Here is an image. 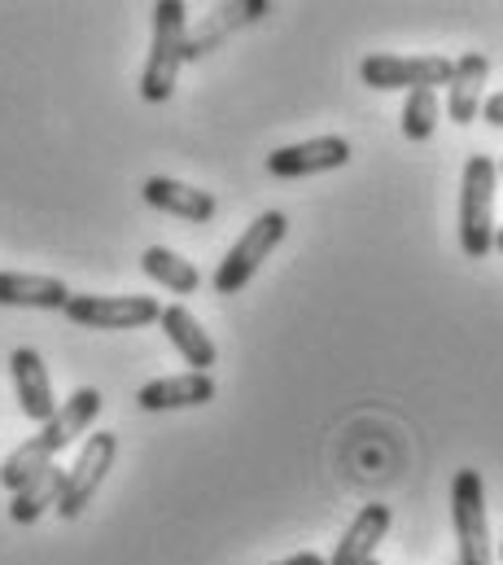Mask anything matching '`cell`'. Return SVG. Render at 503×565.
I'll return each mask as SVG.
<instances>
[{
	"label": "cell",
	"mask_w": 503,
	"mask_h": 565,
	"mask_svg": "<svg viewBox=\"0 0 503 565\" xmlns=\"http://www.w3.org/2000/svg\"><path fill=\"white\" fill-rule=\"evenodd\" d=\"M140 193H145V202H149L153 211L175 215V220H184V224H211V220H215V211H220L215 193L193 189V184L171 180V175H149Z\"/></svg>",
	"instance_id": "8fae6325"
},
{
	"label": "cell",
	"mask_w": 503,
	"mask_h": 565,
	"mask_svg": "<svg viewBox=\"0 0 503 565\" xmlns=\"http://www.w3.org/2000/svg\"><path fill=\"white\" fill-rule=\"evenodd\" d=\"M368 565H381V562H368Z\"/></svg>",
	"instance_id": "484cf974"
},
{
	"label": "cell",
	"mask_w": 503,
	"mask_h": 565,
	"mask_svg": "<svg viewBox=\"0 0 503 565\" xmlns=\"http://www.w3.org/2000/svg\"><path fill=\"white\" fill-rule=\"evenodd\" d=\"M389 522H394L389 504H364V509L351 518L346 535L338 540V548H333L329 565H368V562H377V544L385 540Z\"/></svg>",
	"instance_id": "9a60e30c"
},
{
	"label": "cell",
	"mask_w": 503,
	"mask_h": 565,
	"mask_svg": "<svg viewBox=\"0 0 503 565\" xmlns=\"http://www.w3.org/2000/svg\"><path fill=\"white\" fill-rule=\"evenodd\" d=\"M62 311L79 329H145L162 316V302L149 294H71Z\"/></svg>",
	"instance_id": "ba28073f"
},
{
	"label": "cell",
	"mask_w": 503,
	"mask_h": 565,
	"mask_svg": "<svg viewBox=\"0 0 503 565\" xmlns=\"http://www.w3.org/2000/svg\"><path fill=\"white\" fill-rule=\"evenodd\" d=\"M438 115H442L438 93H407L403 115H398V128H403L407 141H429L434 128H438Z\"/></svg>",
	"instance_id": "ffe728a7"
},
{
	"label": "cell",
	"mask_w": 503,
	"mask_h": 565,
	"mask_svg": "<svg viewBox=\"0 0 503 565\" xmlns=\"http://www.w3.org/2000/svg\"><path fill=\"white\" fill-rule=\"evenodd\" d=\"M495 250L503 255V228H495Z\"/></svg>",
	"instance_id": "603a6c76"
},
{
	"label": "cell",
	"mask_w": 503,
	"mask_h": 565,
	"mask_svg": "<svg viewBox=\"0 0 503 565\" xmlns=\"http://www.w3.org/2000/svg\"><path fill=\"white\" fill-rule=\"evenodd\" d=\"M158 324H162V333H167V342L184 355V364H189V373H211V364L220 360V351H215V342H211V333L197 324V316L184 307V302H171V307H162V316H158Z\"/></svg>",
	"instance_id": "5bb4252c"
},
{
	"label": "cell",
	"mask_w": 503,
	"mask_h": 565,
	"mask_svg": "<svg viewBox=\"0 0 503 565\" xmlns=\"http://www.w3.org/2000/svg\"><path fill=\"white\" fill-rule=\"evenodd\" d=\"M351 162V141L346 137H311V141L285 145L267 153V171L276 180H302V175H320V171H338Z\"/></svg>",
	"instance_id": "9c48e42d"
},
{
	"label": "cell",
	"mask_w": 503,
	"mask_h": 565,
	"mask_svg": "<svg viewBox=\"0 0 503 565\" xmlns=\"http://www.w3.org/2000/svg\"><path fill=\"white\" fill-rule=\"evenodd\" d=\"M360 79L381 93H434L438 84H451V57H398V53H373L360 62Z\"/></svg>",
	"instance_id": "52a82bcc"
},
{
	"label": "cell",
	"mask_w": 503,
	"mask_h": 565,
	"mask_svg": "<svg viewBox=\"0 0 503 565\" xmlns=\"http://www.w3.org/2000/svg\"><path fill=\"white\" fill-rule=\"evenodd\" d=\"M115 456H119V434L115 429L88 434V443L79 447V460L66 469V487H62V500H57V513L66 522H75L93 504V495L101 491L106 473L115 469Z\"/></svg>",
	"instance_id": "8992f818"
},
{
	"label": "cell",
	"mask_w": 503,
	"mask_h": 565,
	"mask_svg": "<svg viewBox=\"0 0 503 565\" xmlns=\"http://www.w3.org/2000/svg\"><path fill=\"white\" fill-rule=\"evenodd\" d=\"M486 79H491V57L486 53H464L451 62V84H447V119L469 128L486 102Z\"/></svg>",
	"instance_id": "7c38bea8"
},
{
	"label": "cell",
	"mask_w": 503,
	"mask_h": 565,
	"mask_svg": "<svg viewBox=\"0 0 503 565\" xmlns=\"http://www.w3.org/2000/svg\"><path fill=\"white\" fill-rule=\"evenodd\" d=\"M62 487H66V469L62 465H49V469H40L26 487H18L13 491V504H9V518L18 522V526H31V522H40L49 509H57V500H62Z\"/></svg>",
	"instance_id": "e0dca14e"
},
{
	"label": "cell",
	"mask_w": 503,
	"mask_h": 565,
	"mask_svg": "<svg viewBox=\"0 0 503 565\" xmlns=\"http://www.w3.org/2000/svg\"><path fill=\"white\" fill-rule=\"evenodd\" d=\"M482 119H486L491 128H503V93H491V97L482 102Z\"/></svg>",
	"instance_id": "44dd1931"
},
{
	"label": "cell",
	"mask_w": 503,
	"mask_h": 565,
	"mask_svg": "<svg viewBox=\"0 0 503 565\" xmlns=\"http://www.w3.org/2000/svg\"><path fill=\"white\" fill-rule=\"evenodd\" d=\"M276 565H329L320 553H293V557H285V562H276Z\"/></svg>",
	"instance_id": "7402d4cb"
},
{
	"label": "cell",
	"mask_w": 503,
	"mask_h": 565,
	"mask_svg": "<svg viewBox=\"0 0 503 565\" xmlns=\"http://www.w3.org/2000/svg\"><path fill=\"white\" fill-rule=\"evenodd\" d=\"M495 167H500V171H503V162H495Z\"/></svg>",
	"instance_id": "d4e9b609"
},
{
	"label": "cell",
	"mask_w": 503,
	"mask_h": 565,
	"mask_svg": "<svg viewBox=\"0 0 503 565\" xmlns=\"http://www.w3.org/2000/svg\"><path fill=\"white\" fill-rule=\"evenodd\" d=\"M495 180H500L495 158L473 153L464 162V180H460V250L469 259H486L495 250Z\"/></svg>",
	"instance_id": "3957f363"
},
{
	"label": "cell",
	"mask_w": 503,
	"mask_h": 565,
	"mask_svg": "<svg viewBox=\"0 0 503 565\" xmlns=\"http://www.w3.org/2000/svg\"><path fill=\"white\" fill-rule=\"evenodd\" d=\"M184 35H189V9L180 0H158L153 4V44L140 71V97L149 106L171 102L180 66H184Z\"/></svg>",
	"instance_id": "7a4b0ae2"
},
{
	"label": "cell",
	"mask_w": 503,
	"mask_h": 565,
	"mask_svg": "<svg viewBox=\"0 0 503 565\" xmlns=\"http://www.w3.org/2000/svg\"><path fill=\"white\" fill-rule=\"evenodd\" d=\"M9 377H13V391H18V408L31 417V422H49L57 413V399H53V382H49V364L35 347H18L9 355Z\"/></svg>",
	"instance_id": "30bf717a"
},
{
	"label": "cell",
	"mask_w": 503,
	"mask_h": 565,
	"mask_svg": "<svg viewBox=\"0 0 503 565\" xmlns=\"http://www.w3.org/2000/svg\"><path fill=\"white\" fill-rule=\"evenodd\" d=\"M451 522H456V565H495L491 522H486V482L478 469H460L451 482Z\"/></svg>",
	"instance_id": "277c9868"
},
{
	"label": "cell",
	"mask_w": 503,
	"mask_h": 565,
	"mask_svg": "<svg viewBox=\"0 0 503 565\" xmlns=\"http://www.w3.org/2000/svg\"><path fill=\"white\" fill-rule=\"evenodd\" d=\"M97 413H101V391H93V386H79L49 422L40 425V434L35 438H26L22 447H13L4 460H0V487L4 491H18V487H26L40 469H49L53 465V456L62 451V447H71L84 429H93L97 422Z\"/></svg>",
	"instance_id": "6da1fadb"
},
{
	"label": "cell",
	"mask_w": 503,
	"mask_h": 565,
	"mask_svg": "<svg viewBox=\"0 0 503 565\" xmlns=\"http://www.w3.org/2000/svg\"><path fill=\"white\" fill-rule=\"evenodd\" d=\"M140 273L149 281H158L162 289H171V294H197V285H202V273L189 259H180L175 250H167V246H149L140 255Z\"/></svg>",
	"instance_id": "d6986e66"
},
{
	"label": "cell",
	"mask_w": 503,
	"mask_h": 565,
	"mask_svg": "<svg viewBox=\"0 0 503 565\" xmlns=\"http://www.w3.org/2000/svg\"><path fill=\"white\" fill-rule=\"evenodd\" d=\"M215 399V377L211 373H175V377H158L145 382L136 391V404L145 413H175V408H202Z\"/></svg>",
	"instance_id": "4fadbf2b"
},
{
	"label": "cell",
	"mask_w": 503,
	"mask_h": 565,
	"mask_svg": "<svg viewBox=\"0 0 503 565\" xmlns=\"http://www.w3.org/2000/svg\"><path fill=\"white\" fill-rule=\"evenodd\" d=\"M267 13V4L263 0H250V4H220L197 31H189L184 35V62H193V57H202V53H211L215 49V40H224L233 26H242V22H254V18H263Z\"/></svg>",
	"instance_id": "ac0fdd59"
},
{
	"label": "cell",
	"mask_w": 503,
	"mask_h": 565,
	"mask_svg": "<svg viewBox=\"0 0 503 565\" xmlns=\"http://www.w3.org/2000/svg\"><path fill=\"white\" fill-rule=\"evenodd\" d=\"M500 562H503V544H500Z\"/></svg>",
	"instance_id": "cb8c5ba5"
},
{
	"label": "cell",
	"mask_w": 503,
	"mask_h": 565,
	"mask_svg": "<svg viewBox=\"0 0 503 565\" xmlns=\"http://www.w3.org/2000/svg\"><path fill=\"white\" fill-rule=\"evenodd\" d=\"M71 302V289L57 277L35 273H0V307H31V311H62Z\"/></svg>",
	"instance_id": "2e32d148"
},
{
	"label": "cell",
	"mask_w": 503,
	"mask_h": 565,
	"mask_svg": "<svg viewBox=\"0 0 503 565\" xmlns=\"http://www.w3.org/2000/svg\"><path fill=\"white\" fill-rule=\"evenodd\" d=\"M285 233H289V220L280 211H263L250 228L233 242V250L220 259V268H215V294H242L254 281V273L263 268V259L285 242Z\"/></svg>",
	"instance_id": "5b68a950"
}]
</instances>
